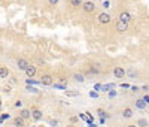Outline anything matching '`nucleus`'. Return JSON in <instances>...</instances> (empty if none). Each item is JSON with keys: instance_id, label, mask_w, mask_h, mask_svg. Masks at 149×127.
Segmentation results:
<instances>
[{"instance_id": "1a4fd4ad", "label": "nucleus", "mask_w": 149, "mask_h": 127, "mask_svg": "<svg viewBox=\"0 0 149 127\" xmlns=\"http://www.w3.org/2000/svg\"><path fill=\"white\" fill-rule=\"evenodd\" d=\"M19 117H21L22 120H27V118H30V117H31V112H30L29 109H21Z\"/></svg>"}, {"instance_id": "6ab92c4d", "label": "nucleus", "mask_w": 149, "mask_h": 127, "mask_svg": "<svg viewBox=\"0 0 149 127\" xmlns=\"http://www.w3.org/2000/svg\"><path fill=\"white\" fill-rule=\"evenodd\" d=\"M78 91H66V96H78Z\"/></svg>"}, {"instance_id": "39448f33", "label": "nucleus", "mask_w": 149, "mask_h": 127, "mask_svg": "<svg viewBox=\"0 0 149 127\" xmlns=\"http://www.w3.org/2000/svg\"><path fill=\"white\" fill-rule=\"evenodd\" d=\"M127 29H128V24H127V22H122V21H118V22H116V32L124 33Z\"/></svg>"}, {"instance_id": "a211bd4d", "label": "nucleus", "mask_w": 149, "mask_h": 127, "mask_svg": "<svg viewBox=\"0 0 149 127\" xmlns=\"http://www.w3.org/2000/svg\"><path fill=\"white\" fill-rule=\"evenodd\" d=\"M137 126H140V127H146V126H148V121L142 118V120H139V121H137Z\"/></svg>"}, {"instance_id": "4be33fe9", "label": "nucleus", "mask_w": 149, "mask_h": 127, "mask_svg": "<svg viewBox=\"0 0 149 127\" xmlns=\"http://www.w3.org/2000/svg\"><path fill=\"white\" fill-rule=\"evenodd\" d=\"M128 75H130V76H136V72H134L133 69H130V70H128Z\"/></svg>"}, {"instance_id": "393cba45", "label": "nucleus", "mask_w": 149, "mask_h": 127, "mask_svg": "<svg viewBox=\"0 0 149 127\" xmlns=\"http://www.w3.org/2000/svg\"><path fill=\"white\" fill-rule=\"evenodd\" d=\"M128 127H137V126H134V124H131V126H128Z\"/></svg>"}, {"instance_id": "423d86ee", "label": "nucleus", "mask_w": 149, "mask_h": 127, "mask_svg": "<svg viewBox=\"0 0 149 127\" xmlns=\"http://www.w3.org/2000/svg\"><path fill=\"white\" fill-rule=\"evenodd\" d=\"M130 20H131V15L128 14V12H125V11H124V12H121V14H119V21H122V22H130Z\"/></svg>"}, {"instance_id": "0eeeda50", "label": "nucleus", "mask_w": 149, "mask_h": 127, "mask_svg": "<svg viewBox=\"0 0 149 127\" xmlns=\"http://www.w3.org/2000/svg\"><path fill=\"white\" fill-rule=\"evenodd\" d=\"M113 75L116 76V78H124V76H125V70H124L122 67H115L113 69Z\"/></svg>"}, {"instance_id": "4468645a", "label": "nucleus", "mask_w": 149, "mask_h": 127, "mask_svg": "<svg viewBox=\"0 0 149 127\" xmlns=\"http://www.w3.org/2000/svg\"><path fill=\"white\" fill-rule=\"evenodd\" d=\"M14 123H15L17 127H24V120H22L21 117H17V118L14 120Z\"/></svg>"}, {"instance_id": "412c9836", "label": "nucleus", "mask_w": 149, "mask_h": 127, "mask_svg": "<svg viewBox=\"0 0 149 127\" xmlns=\"http://www.w3.org/2000/svg\"><path fill=\"white\" fill-rule=\"evenodd\" d=\"M15 106H17V108H21V106H22V102H21V100H17V102H15Z\"/></svg>"}, {"instance_id": "b1692460", "label": "nucleus", "mask_w": 149, "mask_h": 127, "mask_svg": "<svg viewBox=\"0 0 149 127\" xmlns=\"http://www.w3.org/2000/svg\"><path fill=\"white\" fill-rule=\"evenodd\" d=\"M143 100H145V103H149V96H148V94H146V96H145V97H143Z\"/></svg>"}, {"instance_id": "5701e85b", "label": "nucleus", "mask_w": 149, "mask_h": 127, "mask_svg": "<svg viewBox=\"0 0 149 127\" xmlns=\"http://www.w3.org/2000/svg\"><path fill=\"white\" fill-rule=\"evenodd\" d=\"M60 2V0H49V3H51V5H57Z\"/></svg>"}, {"instance_id": "9d476101", "label": "nucleus", "mask_w": 149, "mask_h": 127, "mask_svg": "<svg viewBox=\"0 0 149 127\" xmlns=\"http://www.w3.org/2000/svg\"><path fill=\"white\" fill-rule=\"evenodd\" d=\"M31 117H33V120H36V121L42 120V111H39V109H34V111L31 112Z\"/></svg>"}, {"instance_id": "9b49d317", "label": "nucleus", "mask_w": 149, "mask_h": 127, "mask_svg": "<svg viewBox=\"0 0 149 127\" xmlns=\"http://www.w3.org/2000/svg\"><path fill=\"white\" fill-rule=\"evenodd\" d=\"M24 72H26V75L29 76V78H31V76H34V75H36V67H34V66H29Z\"/></svg>"}, {"instance_id": "20e7f679", "label": "nucleus", "mask_w": 149, "mask_h": 127, "mask_svg": "<svg viewBox=\"0 0 149 127\" xmlns=\"http://www.w3.org/2000/svg\"><path fill=\"white\" fill-rule=\"evenodd\" d=\"M40 82H42L43 85H52V84H54V78H52L51 75H43L42 79H40Z\"/></svg>"}, {"instance_id": "f8f14e48", "label": "nucleus", "mask_w": 149, "mask_h": 127, "mask_svg": "<svg viewBox=\"0 0 149 127\" xmlns=\"http://www.w3.org/2000/svg\"><path fill=\"white\" fill-rule=\"evenodd\" d=\"M122 117H124V118H131V117H133V109L125 108V109L122 111Z\"/></svg>"}, {"instance_id": "f3484780", "label": "nucleus", "mask_w": 149, "mask_h": 127, "mask_svg": "<svg viewBox=\"0 0 149 127\" xmlns=\"http://www.w3.org/2000/svg\"><path fill=\"white\" fill-rule=\"evenodd\" d=\"M70 3H72V6L78 8V6H81V5H82V0H70Z\"/></svg>"}, {"instance_id": "2eb2a0df", "label": "nucleus", "mask_w": 149, "mask_h": 127, "mask_svg": "<svg viewBox=\"0 0 149 127\" xmlns=\"http://www.w3.org/2000/svg\"><path fill=\"white\" fill-rule=\"evenodd\" d=\"M97 114H98V115H100V118H103V120L109 117V114H107L106 111H103V109H98V111H97Z\"/></svg>"}, {"instance_id": "7ed1b4c3", "label": "nucleus", "mask_w": 149, "mask_h": 127, "mask_svg": "<svg viewBox=\"0 0 149 127\" xmlns=\"http://www.w3.org/2000/svg\"><path fill=\"white\" fill-rule=\"evenodd\" d=\"M82 8H84L85 12H90V14H91V12H94V9H95V5L93 2H84L82 3Z\"/></svg>"}, {"instance_id": "6e6552de", "label": "nucleus", "mask_w": 149, "mask_h": 127, "mask_svg": "<svg viewBox=\"0 0 149 127\" xmlns=\"http://www.w3.org/2000/svg\"><path fill=\"white\" fill-rule=\"evenodd\" d=\"M9 76V69L6 66H0V78L2 79H6Z\"/></svg>"}, {"instance_id": "dca6fc26", "label": "nucleus", "mask_w": 149, "mask_h": 127, "mask_svg": "<svg viewBox=\"0 0 149 127\" xmlns=\"http://www.w3.org/2000/svg\"><path fill=\"white\" fill-rule=\"evenodd\" d=\"M73 78H74V81H78V82H84V81H85V79H84V75H81V73H76Z\"/></svg>"}, {"instance_id": "f03ea898", "label": "nucleus", "mask_w": 149, "mask_h": 127, "mask_svg": "<svg viewBox=\"0 0 149 127\" xmlns=\"http://www.w3.org/2000/svg\"><path fill=\"white\" fill-rule=\"evenodd\" d=\"M17 66H18V69L19 70H26L30 65H29V61L26 60V58H18V61H17Z\"/></svg>"}, {"instance_id": "f257e3e1", "label": "nucleus", "mask_w": 149, "mask_h": 127, "mask_svg": "<svg viewBox=\"0 0 149 127\" xmlns=\"http://www.w3.org/2000/svg\"><path fill=\"white\" fill-rule=\"evenodd\" d=\"M97 20H98V22H100V24H109L110 22V15L106 14V12H103V14H100V15L97 17Z\"/></svg>"}, {"instance_id": "a878e982", "label": "nucleus", "mask_w": 149, "mask_h": 127, "mask_svg": "<svg viewBox=\"0 0 149 127\" xmlns=\"http://www.w3.org/2000/svg\"><path fill=\"white\" fill-rule=\"evenodd\" d=\"M146 127H149V126H146Z\"/></svg>"}, {"instance_id": "ddd939ff", "label": "nucleus", "mask_w": 149, "mask_h": 127, "mask_svg": "<svg viewBox=\"0 0 149 127\" xmlns=\"http://www.w3.org/2000/svg\"><path fill=\"white\" fill-rule=\"evenodd\" d=\"M136 106H137L139 109H145V108H146L145 100H143V99H137V100H136Z\"/></svg>"}, {"instance_id": "aec40b11", "label": "nucleus", "mask_w": 149, "mask_h": 127, "mask_svg": "<svg viewBox=\"0 0 149 127\" xmlns=\"http://www.w3.org/2000/svg\"><path fill=\"white\" fill-rule=\"evenodd\" d=\"M49 123H51V126H52V127H57V126H58L57 120H51V121H49Z\"/></svg>"}]
</instances>
